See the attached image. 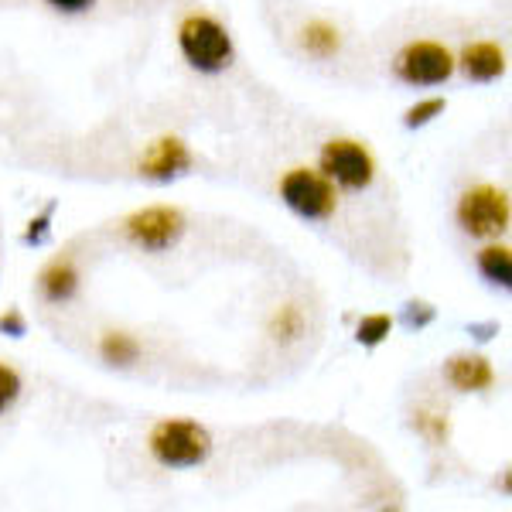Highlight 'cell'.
I'll list each match as a JSON object with an SVG mask.
<instances>
[{
  "label": "cell",
  "mask_w": 512,
  "mask_h": 512,
  "mask_svg": "<svg viewBox=\"0 0 512 512\" xmlns=\"http://www.w3.org/2000/svg\"><path fill=\"white\" fill-rule=\"evenodd\" d=\"M444 379H448L458 393H482L495 383V369L485 355L465 352V355H451V359L444 362Z\"/></svg>",
  "instance_id": "obj_9"
},
{
  "label": "cell",
  "mask_w": 512,
  "mask_h": 512,
  "mask_svg": "<svg viewBox=\"0 0 512 512\" xmlns=\"http://www.w3.org/2000/svg\"><path fill=\"white\" fill-rule=\"evenodd\" d=\"M99 355H103V362H110V366H134L140 359V342L134 335L127 332H106L99 338Z\"/></svg>",
  "instance_id": "obj_15"
},
{
  "label": "cell",
  "mask_w": 512,
  "mask_h": 512,
  "mask_svg": "<svg viewBox=\"0 0 512 512\" xmlns=\"http://www.w3.org/2000/svg\"><path fill=\"white\" fill-rule=\"evenodd\" d=\"M301 48L315 59H332L342 52V31L328 21H311L301 28Z\"/></svg>",
  "instance_id": "obj_13"
},
{
  "label": "cell",
  "mask_w": 512,
  "mask_h": 512,
  "mask_svg": "<svg viewBox=\"0 0 512 512\" xmlns=\"http://www.w3.org/2000/svg\"><path fill=\"white\" fill-rule=\"evenodd\" d=\"M38 294L48 304H65L79 294V267L72 256H55L38 274Z\"/></svg>",
  "instance_id": "obj_11"
},
{
  "label": "cell",
  "mask_w": 512,
  "mask_h": 512,
  "mask_svg": "<svg viewBox=\"0 0 512 512\" xmlns=\"http://www.w3.org/2000/svg\"><path fill=\"white\" fill-rule=\"evenodd\" d=\"M45 4L55 7V11H62V14H82V11H89L96 0H45Z\"/></svg>",
  "instance_id": "obj_23"
},
{
  "label": "cell",
  "mask_w": 512,
  "mask_h": 512,
  "mask_svg": "<svg viewBox=\"0 0 512 512\" xmlns=\"http://www.w3.org/2000/svg\"><path fill=\"white\" fill-rule=\"evenodd\" d=\"M304 328H308V318H304V311L297 308V304H280L274 311V318H270L267 332L274 338L277 345H294L297 338L304 335Z\"/></svg>",
  "instance_id": "obj_14"
},
{
  "label": "cell",
  "mask_w": 512,
  "mask_h": 512,
  "mask_svg": "<svg viewBox=\"0 0 512 512\" xmlns=\"http://www.w3.org/2000/svg\"><path fill=\"white\" fill-rule=\"evenodd\" d=\"M444 99L441 96H431V99H420V103L410 106L407 113H403V127H410V130H417V127H427L431 120H437L444 113Z\"/></svg>",
  "instance_id": "obj_17"
},
{
  "label": "cell",
  "mask_w": 512,
  "mask_h": 512,
  "mask_svg": "<svg viewBox=\"0 0 512 512\" xmlns=\"http://www.w3.org/2000/svg\"><path fill=\"white\" fill-rule=\"evenodd\" d=\"M318 168L332 185H342V188H349V192H362V188H369L376 178L373 154L366 151V144L349 140V137L328 140L318 154Z\"/></svg>",
  "instance_id": "obj_6"
},
{
  "label": "cell",
  "mask_w": 512,
  "mask_h": 512,
  "mask_svg": "<svg viewBox=\"0 0 512 512\" xmlns=\"http://www.w3.org/2000/svg\"><path fill=\"white\" fill-rule=\"evenodd\" d=\"M390 332H393L390 315H366L355 325V342L366 345V349H376V345H383L390 338Z\"/></svg>",
  "instance_id": "obj_16"
},
{
  "label": "cell",
  "mask_w": 512,
  "mask_h": 512,
  "mask_svg": "<svg viewBox=\"0 0 512 512\" xmlns=\"http://www.w3.org/2000/svg\"><path fill=\"white\" fill-rule=\"evenodd\" d=\"M414 427H417V431L424 434L431 444H444V441H448V434H451L448 417H441V414H417Z\"/></svg>",
  "instance_id": "obj_19"
},
{
  "label": "cell",
  "mask_w": 512,
  "mask_h": 512,
  "mask_svg": "<svg viewBox=\"0 0 512 512\" xmlns=\"http://www.w3.org/2000/svg\"><path fill=\"white\" fill-rule=\"evenodd\" d=\"M410 328H424L427 321H434V308L431 304H407V315H403Z\"/></svg>",
  "instance_id": "obj_22"
},
{
  "label": "cell",
  "mask_w": 512,
  "mask_h": 512,
  "mask_svg": "<svg viewBox=\"0 0 512 512\" xmlns=\"http://www.w3.org/2000/svg\"><path fill=\"white\" fill-rule=\"evenodd\" d=\"M21 396V376L14 366H7V362H0V414H7V410L18 403Z\"/></svg>",
  "instance_id": "obj_18"
},
{
  "label": "cell",
  "mask_w": 512,
  "mask_h": 512,
  "mask_svg": "<svg viewBox=\"0 0 512 512\" xmlns=\"http://www.w3.org/2000/svg\"><path fill=\"white\" fill-rule=\"evenodd\" d=\"M52 212H55V205H48L41 216H35L28 222V229H24V243L28 246H41L48 239V222H52Z\"/></svg>",
  "instance_id": "obj_20"
},
{
  "label": "cell",
  "mask_w": 512,
  "mask_h": 512,
  "mask_svg": "<svg viewBox=\"0 0 512 512\" xmlns=\"http://www.w3.org/2000/svg\"><path fill=\"white\" fill-rule=\"evenodd\" d=\"M147 451L164 468H198L212 454V434L198 420L168 417L151 427Z\"/></svg>",
  "instance_id": "obj_1"
},
{
  "label": "cell",
  "mask_w": 512,
  "mask_h": 512,
  "mask_svg": "<svg viewBox=\"0 0 512 512\" xmlns=\"http://www.w3.org/2000/svg\"><path fill=\"white\" fill-rule=\"evenodd\" d=\"M475 263H478V274L489 280L492 287H502V291H509L512 287V250L506 243L485 246Z\"/></svg>",
  "instance_id": "obj_12"
},
{
  "label": "cell",
  "mask_w": 512,
  "mask_h": 512,
  "mask_svg": "<svg viewBox=\"0 0 512 512\" xmlns=\"http://www.w3.org/2000/svg\"><path fill=\"white\" fill-rule=\"evenodd\" d=\"M192 168V151L181 137H158L154 144H147V151L137 161V175L147 181H171L181 178Z\"/></svg>",
  "instance_id": "obj_8"
},
{
  "label": "cell",
  "mask_w": 512,
  "mask_h": 512,
  "mask_svg": "<svg viewBox=\"0 0 512 512\" xmlns=\"http://www.w3.org/2000/svg\"><path fill=\"white\" fill-rule=\"evenodd\" d=\"M185 229V212L175 205H147V209H137L134 216L123 219V236L144 253H164L178 246Z\"/></svg>",
  "instance_id": "obj_5"
},
{
  "label": "cell",
  "mask_w": 512,
  "mask_h": 512,
  "mask_svg": "<svg viewBox=\"0 0 512 512\" xmlns=\"http://www.w3.org/2000/svg\"><path fill=\"white\" fill-rule=\"evenodd\" d=\"M454 69H458V62L441 41H410L393 59L396 79L407 86H441L454 76Z\"/></svg>",
  "instance_id": "obj_7"
},
{
  "label": "cell",
  "mask_w": 512,
  "mask_h": 512,
  "mask_svg": "<svg viewBox=\"0 0 512 512\" xmlns=\"http://www.w3.org/2000/svg\"><path fill=\"white\" fill-rule=\"evenodd\" d=\"M24 332H28V321H24L21 311H4L0 315V335H11V338H24Z\"/></svg>",
  "instance_id": "obj_21"
},
{
  "label": "cell",
  "mask_w": 512,
  "mask_h": 512,
  "mask_svg": "<svg viewBox=\"0 0 512 512\" xmlns=\"http://www.w3.org/2000/svg\"><path fill=\"white\" fill-rule=\"evenodd\" d=\"M178 48L195 72L219 76L233 62V35L212 14H188L178 24Z\"/></svg>",
  "instance_id": "obj_2"
},
{
  "label": "cell",
  "mask_w": 512,
  "mask_h": 512,
  "mask_svg": "<svg viewBox=\"0 0 512 512\" xmlns=\"http://www.w3.org/2000/svg\"><path fill=\"white\" fill-rule=\"evenodd\" d=\"M509 195L495 185H475L458 198L454 219L475 239H492L509 229Z\"/></svg>",
  "instance_id": "obj_4"
},
{
  "label": "cell",
  "mask_w": 512,
  "mask_h": 512,
  "mask_svg": "<svg viewBox=\"0 0 512 512\" xmlns=\"http://www.w3.org/2000/svg\"><path fill=\"white\" fill-rule=\"evenodd\" d=\"M458 65L472 82H495L506 76V69H509L506 52H502L495 41H472V45H465L461 48Z\"/></svg>",
  "instance_id": "obj_10"
},
{
  "label": "cell",
  "mask_w": 512,
  "mask_h": 512,
  "mask_svg": "<svg viewBox=\"0 0 512 512\" xmlns=\"http://www.w3.org/2000/svg\"><path fill=\"white\" fill-rule=\"evenodd\" d=\"M280 198L294 216L308 222H328L338 209V192L321 171L291 168L280 178Z\"/></svg>",
  "instance_id": "obj_3"
}]
</instances>
